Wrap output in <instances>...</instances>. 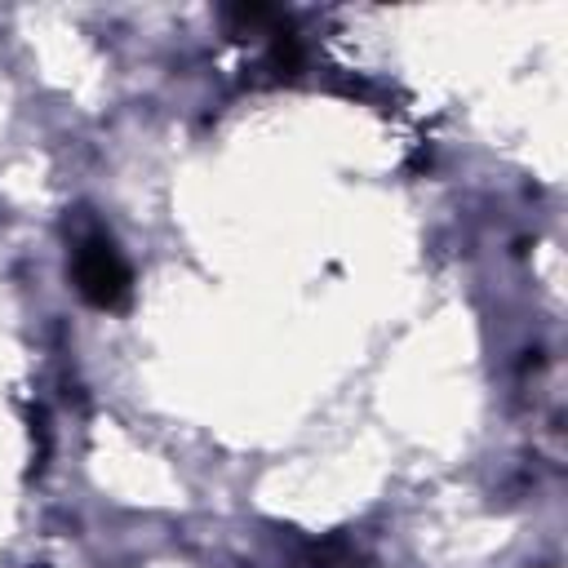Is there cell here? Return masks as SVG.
<instances>
[{
  "instance_id": "cell-1",
  "label": "cell",
  "mask_w": 568,
  "mask_h": 568,
  "mask_svg": "<svg viewBox=\"0 0 568 568\" xmlns=\"http://www.w3.org/2000/svg\"><path fill=\"white\" fill-rule=\"evenodd\" d=\"M71 275H75V288L84 302L102 306V311H120L129 302V288H133V275L120 257V248L111 244V235L102 231H89L75 240L71 248Z\"/></svg>"
}]
</instances>
